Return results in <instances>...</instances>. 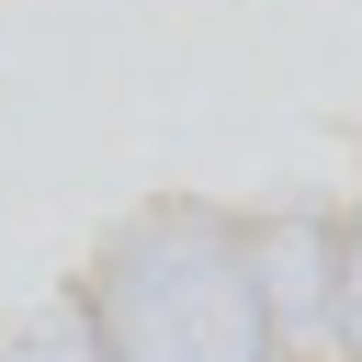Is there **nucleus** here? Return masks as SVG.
I'll return each mask as SVG.
<instances>
[]
</instances>
